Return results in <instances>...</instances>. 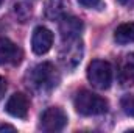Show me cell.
<instances>
[{
	"instance_id": "1",
	"label": "cell",
	"mask_w": 134,
	"mask_h": 133,
	"mask_svg": "<svg viewBox=\"0 0 134 133\" xmlns=\"http://www.w3.org/2000/svg\"><path fill=\"white\" fill-rule=\"evenodd\" d=\"M30 85L39 91H50L59 83V74L52 63H41L34 66L28 75Z\"/></svg>"
},
{
	"instance_id": "2",
	"label": "cell",
	"mask_w": 134,
	"mask_h": 133,
	"mask_svg": "<svg viewBox=\"0 0 134 133\" xmlns=\"http://www.w3.org/2000/svg\"><path fill=\"white\" fill-rule=\"evenodd\" d=\"M73 103H75V110L83 116H97L108 111V102L87 89L78 91Z\"/></svg>"
},
{
	"instance_id": "3",
	"label": "cell",
	"mask_w": 134,
	"mask_h": 133,
	"mask_svg": "<svg viewBox=\"0 0 134 133\" xmlns=\"http://www.w3.org/2000/svg\"><path fill=\"white\" fill-rule=\"evenodd\" d=\"M87 80L98 89H108L112 83V66L104 60H94L87 66Z\"/></svg>"
},
{
	"instance_id": "4",
	"label": "cell",
	"mask_w": 134,
	"mask_h": 133,
	"mask_svg": "<svg viewBox=\"0 0 134 133\" xmlns=\"http://www.w3.org/2000/svg\"><path fill=\"white\" fill-rule=\"evenodd\" d=\"M83 57V42L81 38L63 39V47L59 52V61L67 69H73L80 64Z\"/></svg>"
},
{
	"instance_id": "5",
	"label": "cell",
	"mask_w": 134,
	"mask_h": 133,
	"mask_svg": "<svg viewBox=\"0 0 134 133\" xmlns=\"http://www.w3.org/2000/svg\"><path fill=\"white\" fill-rule=\"evenodd\" d=\"M66 125L67 114L59 106H50L41 116V129L44 132H61Z\"/></svg>"
},
{
	"instance_id": "6",
	"label": "cell",
	"mask_w": 134,
	"mask_h": 133,
	"mask_svg": "<svg viewBox=\"0 0 134 133\" xmlns=\"http://www.w3.org/2000/svg\"><path fill=\"white\" fill-rule=\"evenodd\" d=\"M53 45V33L45 27H36L31 36V49L36 55L47 53Z\"/></svg>"
},
{
	"instance_id": "7",
	"label": "cell",
	"mask_w": 134,
	"mask_h": 133,
	"mask_svg": "<svg viewBox=\"0 0 134 133\" xmlns=\"http://www.w3.org/2000/svg\"><path fill=\"white\" fill-rule=\"evenodd\" d=\"M22 60V50L8 38H0V64L16 66Z\"/></svg>"
},
{
	"instance_id": "8",
	"label": "cell",
	"mask_w": 134,
	"mask_h": 133,
	"mask_svg": "<svg viewBox=\"0 0 134 133\" xmlns=\"http://www.w3.org/2000/svg\"><path fill=\"white\" fill-rule=\"evenodd\" d=\"M28 106H30V103H28L27 96L22 94V93H16V94H13V96L8 99L5 110H6V113L11 114L13 117L25 119L27 114H28Z\"/></svg>"
},
{
	"instance_id": "9",
	"label": "cell",
	"mask_w": 134,
	"mask_h": 133,
	"mask_svg": "<svg viewBox=\"0 0 134 133\" xmlns=\"http://www.w3.org/2000/svg\"><path fill=\"white\" fill-rule=\"evenodd\" d=\"M83 32V22L81 19L75 16H64L61 17L59 24V33L63 39H72V38H80Z\"/></svg>"
},
{
	"instance_id": "10",
	"label": "cell",
	"mask_w": 134,
	"mask_h": 133,
	"mask_svg": "<svg viewBox=\"0 0 134 133\" xmlns=\"http://www.w3.org/2000/svg\"><path fill=\"white\" fill-rule=\"evenodd\" d=\"M119 81L122 86H134V53L123 58L119 72Z\"/></svg>"
},
{
	"instance_id": "11",
	"label": "cell",
	"mask_w": 134,
	"mask_h": 133,
	"mask_svg": "<svg viewBox=\"0 0 134 133\" xmlns=\"http://www.w3.org/2000/svg\"><path fill=\"white\" fill-rule=\"evenodd\" d=\"M114 39L117 44H122V45L134 42V22L122 24L120 27H117L114 32Z\"/></svg>"
},
{
	"instance_id": "12",
	"label": "cell",
	"mask_w": 134,
	"mask_h": 133,
	"mask_svg": "<svg viewBox=\"0 0 134 133\" xmlns=\"http://www.w3.org/2000/svg\"><path fill=\"white\" fill-rule=\"evenodd\" d=\"M66 13V0H48L45 6V16L52 21H58L64 17Z\"/></svg>"
},
{
	"instance_id": "13",
	"label": "cell",
	"mask_w": 134,
	"mask_h": 133,
	"mask_svg": "<svg viewBox=\"0 0 134 133\" xmlns=\"http://www.w3.org/2000/svg\"><path fill=\"white\" fill-rule=\"evenodd\" d=\"M13 13L14 16L17 17L19 22H27L31 14H33V9H31V5L25 0H20V2H16L14 6H13Z\"/></svg>"
},
{
	"instance_id": "14",
	"label": "cell",
	"mask_w": 134,
	"mask_h": 133,
	"mask_svg": "<svg viewBox=\"0 0 134 133\" xmlns=\"http://www.w3.org/2000/svg\"><path fill=\"white\" fill-rule=\"evenodd\" d=\"M120 105H122L125 114H128L130 117H134V94L125 96L122 99V102H120Z\"/></svg>"
},
{
	"instance_id": "15",
	"label": "cell",
	"mask_w": 134,
	"mask_h": 133,
	"mask_svg": "<svg viewBox=\"0 0 134 133\" xmlns=\"http://www.w3.org/2000/svg\"><path fill=\"white\" fill-rule=\"evenodd\" d=\"M83 6H86V8H95V6H98V3H100V0H78Z\"/></svg>"
},
{
	"instance_id": "16",
	"label": "cell",
	"mask_w": 134,
	"mask_h": 133,
	"mask_svg": "<svg viewBox=\"0 0 134 133\" xmlns=\"http://www.w3.org/2000/svg\"><path fill=\"white\" fill-rule=\"evenodd\" d=\"M6 88H8L6 80H5L3 77H0V100L3 99V96H5V93H6Z\"/></svg>"
},
{
	"instance_id": "17",
	"label": "cell",
	"mask_w": 134,
	"mask_h": 133,
	"mask_svg": "<svg viewBox=\"0 0 134 133\" xmlns=\"http://www.w3.org/2000/svg\"><path fill=\"white\" fill-rule=\"evenodd\" d=\"M0 132H16V127L9 124H0Z\"/></svg>"
},
{
	"instance_id": "18",
	"label": "cell",
	"mask_w": 134,
	"mask_h": 133,
	"mask_svg": "<svg viewBox=\"0 0 134 133\" xmlns=\"http://www.w3.org/2000/svg\"><path fill=\"white\" fill-rule=\"evenodd\" d=\"M119 3H122V5H133L134 0H117Z\"/></svg>"
},
{
	"instance_id": "19",
	"label": "cell",
	"mask_w": 134,
	"mask_h": 133,
	"mask_svg": "<svg viewBox=\"0 0 134 133\" xmlns=\"http://www.w3.org/2000/svg\"><path fill=\"white\" fill-rule=\"evenodd\" d=\"M2 3H3V0H0V5H2Z\"/></svg>"
}]
</instances>
